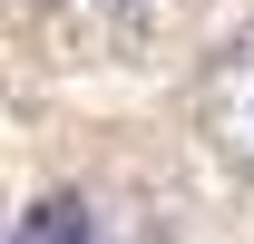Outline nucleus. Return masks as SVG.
Returning a JSON list of instances; mask_svg holds the SVG:
<instances>
[{
    "label": "nucleus",
    "instance_id": "nucleus-1",
    "mask_svg": "<svg viewBox=\"0 0 254 244\" xmlns=\"http://www.w3.org/2000/svg\"><path fill=\"white\" fill-rule=\"evenodd\" d=\"M10 244H98V205L88 195H39V205L10 225Z\"/></svg>",
    "mask_w": 254,
    "mask_h": 244
}]
</instances>
